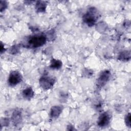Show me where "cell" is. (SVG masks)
<instances>
[{
  "label": "cell",
  "mask_w": 131,
  "mask_h": 131,
  "mask_svg": "<svg viewBox=\"0 0 131 131\" xmlns=\"http://www.w3.org/2000/svg\"><path fill=\"white\" fill-rule=\"evenodd\" d=\"M99 17L98 10L94 7L90 8L83 15L82 19L83 21L89 27L94 26Z\"/></svg>",
  "instance_id": "obj_1"
},
{
  "label": "cell",
  "mask_w": 131,
  "mask_h": 131,
  "mask_svg": "<svg viewBox=\"0 0 131 131\" xmlns=\"http://www.w3.org/2000/svg\"><path fill=\"white\" fill-rule=\"evenodd\" d=\"M47 41V37L44 34H35L30 37L28 42L30 47L32 48H38L45 45Z\"/></svg>",
  "instance_id": "obj_2"
},
{
  "label": "cell",
  "mask_w": 131,
  "mask_h": 131,
  "mask_svg": "<svg viewBox=\"0 0 131 131\" xmlns=\"http://www.w3.org/2000/svg\"><path fill=\"white\" fill-rule=\"evenodd\" d=\"M39 82L40 87L45 90H48L53 86L55 82V79L48 75H43L40 78Z\"/></svg>",
  "instance_id": "obj_3"
},
{
  "label": "cell",
  "mask_w": 131,
  "mask_h": 131,
  "mask_svg": "<svg viewBox=\"0 0 131 131\" xmlns=\"http://www.w3.org/2000/svg\"><path fill=\"white\" fill-rule=\"evenodd\" d=\"M23 79L21 74L16 71H11L9 74L8 82L10 86H15L20 83Z\"/></svg>",
  "instance_id": "obj_4"
},
{
  "label": "cell",
  "mask_w": 131,
  "mask_h": 131,
  "mask_svg": "<svg viewBox=\"0 0 131 131\" xmlns=\"http://www.w3.org/2000/svg\"><path fill=\"white\" fill-rule=\"evenodd\" d=\"M111 76V73L109 70H106L102 71L100 73L97 79V86L99 88L103 87L107 83V82L110 80Z\"/></svg>",
  "instance_id": "obj_5"
},
{
  "label": "cell",
  "mask_w": 131,
  "mask_h": 131,
  "mask_svg": "<svg viewBox=\"0 0 131 131\" xmlns=\"http://www.w3.org/2000/svg\"><path fill=\"white\" fill-rule=\"evenodd\" d=\"M111 120V117L107 112H104L101 114L97 120V124L100 127L107 126Z\"/></svg>",
  "instance_id": "obj_6"
},
{
  "label": "cell",
  "mask_w": 131,
  "mask_h": 131,
  "mask_svg": "<svg viewBox=\"0 0 131 131\" xmlns=\"http://www.w3.org/2000/svg\"><path fill=\"white\" fill-rule=\"evenodd\" d=\"M11 120L13 124L15 126L19 124L22 121V114L20 110H15L12 115Z\"/></svg>",
  "instance_id": "obj_7"
},
{
  "label": "cell",
  "mask_w": 131,
  "mask_h": 131,
  "mask_svg": "<svg viewBox=\"0 0 131 131\" xmlns=\"http://www.w3.org/2000/svg\"><path fill=\"white\" fill-rule=\"evenodd\" d=\"M63 107L61 105H54L53 106L50 110V116L52 118H58L61 113Z\"/></svg>",
  "instance_id": "obj_8"
},
{
  "label": "cell",
  "mask_w": 131,
  "mask_h": 131,
  "mask_svg": "<svg viewBox=\"0 0 131 131\" xmlns=\"http://www.w3.org/2000/svg\"><path fill=\"white\" fill-rule=\"evenodd\" d=\"M23 97L27 100H30L34 96V91L31 87H28L24 89L22 92Z\"/></svg>",
  "instance_id": "obj_9"
},
{
  "label": "cell",
  "mask_w": 131,
  "mask_h": 131,
  "mask_svg": "<svg viewBox=\"0 0 131 131\" xmlns=\"http://www.w3.org/2000/svg\"><path fill=\"white\" fill-rule=\"evenodd\" d=\"M47 7V3L45 1H37L35 5V10L37 12H45Z\"/></svg>",
  "instance_id": "obj_10"
},
{
  "label": "cell",
  "mask_w": 131,
  "mask_h": 131,
  "mask_svg": "<svg viewBox=\"0 0 131 131\" xmlns=\"http://www.w3.org/2000/svg\"><path fill=\"white\" fill-rule=\"evenodd\" d=\"M130 58V53L128 51H124L120 53L118 59L123 61H127Z\"/></svg>",
  "instance_id": "obj_11"
},
{
  "label": "cell",
  "mask_w": 131,
  "mask_h": 131,
  "mask_svg": "<svg viewBox=\"0 0 131 131\" xmlns=\"http://www.w3.org/2000/svg\"><path fill=\"white\" fill-rule=\"evenodd\" d=\"M62 66V62L60 60L53 58L51 60L50 68L53 69H59Z\"/></svg>",
  "instance_id": "obj_12"
},
{
  "label": "cell",
  "mask_w": 131,
  "mask_h": 131,
  "mask_svg": "<svg viewBox=\"0 0 131 131\" xmlns=\"http://www.w3.org/2000/svg\"><path fill=\"white\" fill-rule=\"evenodd\" d=\"M125 122L127 126L130 127L131 123H130V113H128L125 117Z\"/></svg>",
  "instance_id": "obj_13"
},
{
  "label": "cell",
  "mask_w": 131,
  "mask_h": 131,
  "mask_svg": "<svg viewBox=\"0 0 131 131\" xmlns=\"http://www.w3.org/2000/svg\"><path fill=\"white\" fill-rule=\"evenodd\" d=\"M0 5H1V12H2L3 10H5L6 9V8L7 7V3L5 1H1Z\"/></svg>",
  "instance_id": "obj_14"
},
{
  "label": "cell",
  "mask_w": 131,
  "mask_h": 131,
  "mask_svg": "<svg viewBox=\"0 0 131 131\" xmlns=\"http://www.w3.org/2000/svg\"><path fill=\"white\" fill-rule=\"evenodd\" d=\"M18 50H19V48L18 46H14L13 47H12V48L10 49V53L11 54H15L18 52Z\"/></svg>",
  "instance_id": "obj_15"
},
{
  "label": "cell",
  "mask_w": 131,
  "mask_h": 131,
  "mask_svg": "<svg viewBox=\"0 0 131 131\" xmlns=\"http://www.w3.org/2000/svg\"><path fill=\"white\" fill-rule=\"evenodd\" d=\"M9 120L7 118H4V120L3 119L1 120V125L4 126H7L9 125Z\"/></svg>",
  "instance_id": "obj_16"
}]
</instances>
